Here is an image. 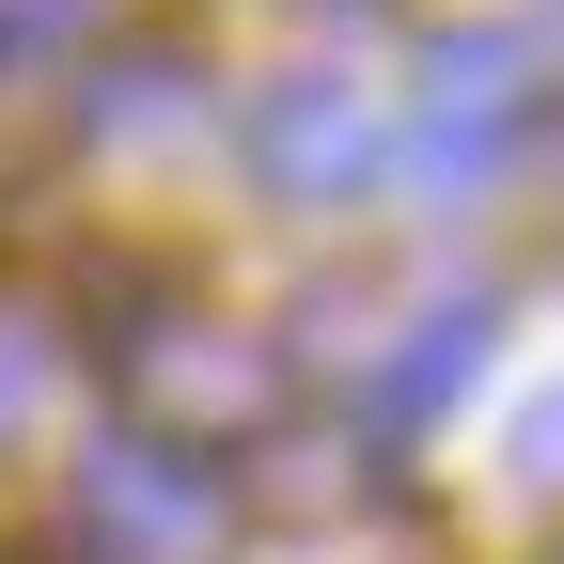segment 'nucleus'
I'll list each match as a JSON object with an SVG mask.
<instances>
[{
	"label": "nucleus",
	"mask_w": 564,
	"mask_h": 564,
	"mask_svg": "<svg viewBox=\"0 0 564 564\" xmlns=\"http://www.w3.org/2000/svg\"><path fill=\"white\" fill-rule=\"evenodd\" d=\"M63 549L79 564H236V486H220V455H173L141 423H110L63 470Z\"/></svg>",
	"instance_id": "nucleus-2"
},
{
	"label": "nucleus",
	"mask_w": 564,
	"mask_h": 564,
	"mask_svg": "<svg viewBox=\"0 0 564 564\" xmlns=\"http://www.w3.org/2000/svg\"><path fill=\"white\" fill-rule=\"evenodd\" d=\"M47 361H63V345H47V314H17V299H0V423L47 392Z\"/></svg>",
	"instance_id": "nucleus-8"
},
{
	"label": "nucleus",
	"mask_w": 564,
	"mask_h": 564,
	"mask_svg": "<svg viewBox=\"0 0 564 564\" xmlns=\"http://www.w3.org/2000/svg\"><path fill=\"white\" fill-rule=\"evenodd\" d=\"M95 0H0V79H47V63H79Z\"/></svg>",
	"instance_id": "nucleus-7"
},
{
	"label": "nucleus",
	"mask_w": 564,
	"mask_h": 564,
	"mask_svg": "<svg viewBox=\"0 0 564 564\" xmlns=\"http://www.w3.org/2000/svg\"><path fill=\"white\" fill-rule=\"evenodd\" d=\"M236 158H251L267 204L329 220V204H361V188H377L392 110H377V79H345V63H282V79L251 95V126H236Z\"/></svg>",
	"instance_id": "nucleus-4"
},
{
	"label": "nucleus",
	"mask_w": 564,
	"mask_h": 564,
	"mask_svg": "<svg viewBox=\"0 0 564 564\" xmlns=\"http://www.w3.org/2000/svg\"><path fill=\"white\" fill-rule=\"evenodd\" d=\"M549 17H486V32H440L423 47V110L392 126V158L377 173H408L423 204H486L502 188V158L533 141V110H549Z\"/></svg>",
	"instance_id": "nucleus-1"
},
{
	"label": "nucleus",
	"mask_w": 564,
	"mask_h": 564,
	"mask_svg": "<svg viewBox=\"0 0 564 564\" xmlns=\"http://www.w3.org/2000/svg\"><path fill=\"white\" fill-rule=\"evenodd\" d=\"M79 126H95V141H173V126H204V63H188V47H126L110 79L79 95Z\"/></svg>",
	"instance_id": "nucleus-6"
},
{
	"label": "nucleus",
	"mask_w": 564,
	"mask_h": 564,
	"mask_svg": "<svg viewBox=\"0 0 564 564\" xmlns=\"http://www.w3.org/2000/svg\"><path fill=\"white\" fill-rule=\"evenodd\" d=\"M486 314H502L486 282H455V299H423V314H408V345L377 361V408H392V423H423L440 392H470V361H486Z\"/></svg>",
	"instance_id": "nucleus-5"
},
{
	"label": "nucleus",
	"mask_w": 564,
	"mask_h": 564,
	"mask_svg": "<svg viewBox=\"0 0 564 564\" xmlns=\"http://www.w3.org/2000/svg\"><path fill=\"white\" fill-rule=\"evenodd\" d=\"M110 392H126L141 440L204 455V440H251V423L282 408V345L220 329V314H141V329H110Z\"/></svg>",
	"instance_id": "nucleus-3"
}]
</instances>
